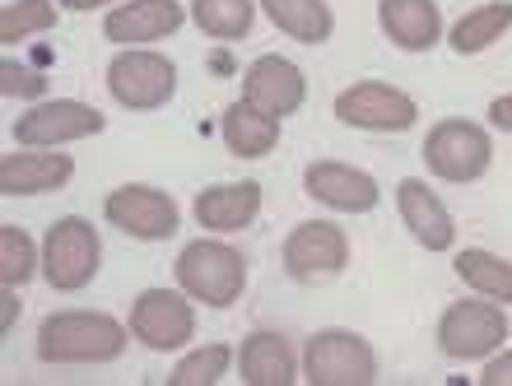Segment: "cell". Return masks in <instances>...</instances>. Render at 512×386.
<instances>
[{
    "label": "cell",
    "mask_w": 512,
    "mask_h": 386,
    "mask_svg": "<svg viewBox=\"0 0 512 386\" xmlns=\"http://www.w3.org/2000/svg\"><path fill=\"white\" fill-rule=\"evenodd\" d=\"M131 345V326H122L108 312H52L38 326V359L52 368H98V363H117Z\"/></svg>",
    "instance_id": "obj_1"
},
{
    "label": "cell",
    "mask_w": 512,
    "mask_h": 386,
    "mask_svg": "<svg viewBox=\"0 0 512 386\" xmlns=\"http://www.w3.org/2000/svg\"><path fill=\"white\" fill-rule=\"evenodd\" d=\"M177 289L191 303H205L224 312L247 293V256L219 238H196L177 252Z\"/></svg>",
    "instance_id": "obj_2"
},
{
    "label": "cell",
    "mask_w": 512,
    "mask_h": 386,
    "mask_svg": "<svg viewBox=\"0 0 512 386\" xmlns=\"http://www.w3.org/2000/svg\"><path fill=\"white\" fill-rule=\"evenodd\" d=\"M103 266V238L84 214H66L42 238V280L56 293H80L98 280Z\"/></svg>",
    "instance_id": "obj_3"
},
{
    "label": "cell",
    "mask_w": 512,
    "mask_h": 386,
    "mask_svg": "<svg viewBox=\"0 0 512 386\" xmlns=\"http://www.w3.org/2000/svg\"><path fill=\"white\" fill-rule=\"evenodd\" d=\"M424 163L438 182H452V187H466V182H480L494 163V140L480 121L466 117H447L438 121L429 135H424Z\"/></svg>",
    "instance_id": "obj_4"
},
{
    "label": "cell",
    "mask_w": 512,
    "mask_h": 386,
    "mask_svg": "<svg viewBox=\"0 0 512 386\" xmlns=\"http://www.w3.org/2000/svg\"><path fill=\"white\" fill-rule=\"evenodd\" d=\"M108 94L126 112H159L177 98V61L154 47H122L108 61Z\"/></svg>",
    "instance_id": "obj_5"
},
{
    "label": "cell",
    "mask_w": 512,
    "mask_h": 386,
    "mask_svg": "<svg viewBox=\"0 0 512 386\" xmlns=\"http://www.w3.org/2000/svg\"><path fill=\"white\" fill-rule=\"evenodd\" d=\"M303 377L312 386H373L378 382V354L364 335L326 326L303 345Z\"/></svg>",
    "instance_id": "obj_6"
},
{
    "label": "cell",
    "mask_w": 512,
    "mask_h": 386,
    "mask_svg": "<svg viewBox=\"0 0 512 386\" xmlns=\"http://www.w3.org/2000/svg\"><path fill=\"white\" fill-rule=\"evenodd\" d=\"M108 117L98 112L94 103H80V98H38L24 117L14 121V140L24 149H61L75 145V140H94L103 135Z\"/></svg>",
    "instance_id": "obj_7"
},
{
    "label": "cell",
    "mask_w": 512,
    "mask_h": 386,
    "mask_svg": "<svg viewBox=\"0 0 512 386\" xmlns=\"http://www.w3.org/2000/svg\"><path fill=\"white\" fill-rule=\"evenodd\" d=\"M508 312L503 303H452L438 317V349H443L447 359L457 363H475V359H489V354H499L503 340H508Z\"/></svg>",
    "instance_id": "obj_8"
},
{
    "label": "cell",
    "mask_w": 512,
    "mask_h": 386,
    "mask_svg": "<svg viewBox=\"0 0 512 386\" xmlns=\"http://www.w3.org/2000/svg\"><path fill=\"white\" fill-rule=\"evenodd\" d=\"M284 275L298 284H331L350 266V238L331 219H303L284 238Z\"/></svg>",
    "instance_id": "obj_9"
},
{
    "label": "cell",
    "mask_w": 512,
    "mask_h": 386,
    "mask_svg": "<svg viewBox=\"0 0 512 386\" xmlns=\"http://www.w3.org/2000/svg\"><path fill=\"white\" fill-rule=\"evenodd\" d=\"M331 112H336V121L354 126V131H373V135H401L419 121L415 98L382 80H359L350 89H340Z\"/></svg>",
    "instance_id": "obj_10"
},
{
    "label": "cell",
    "mask_w": 512,
    "mask_h": 386,
    "mask_svg": "<svg viewBox=\"0 0 512 386\" xmlns=\"http://www.w3.org/2000/svg\"><path fill=\"white\" fill-rule=\"evenodd\" d=\"M131 335L154 354H177L196 340V307L182 289H145L131 303Z\"/></svg>",
    "instance_id": "obj_11"
},
{
    "label": "cell",
    "mask_w": 512,
    "mask_h": 386,
    "mask_svg": "<svg viewBox=\"0 0 512 386\" xmlns=\"http://www.w3.org/2000/svg\"><path fill=\"white\" fill-rule=\"evenodd\" d=\"M103 219H108L112 228H122L126 238H140V242H163L182 228L177 200L159 187H145V182H126V187L108 191Z\"/></svg>",
    "instance_id": "obj_12"
},
{
    "label": "cell",
    "mask_w": 512,
    "mask_h": 386,
    "mask_svg": "<svg viewBox=\"0 0 512 386\" xmlns=\"http://www.w3.org/2000/svg\"><path fill=\"white\" fill-rule=\"evenodd\" d=\"M303 191H308L317 205L336 214H368L378 210V177L354 168V163H340V159H317L303 168Z\"/></svg>",
    "instance_id": "obj_13"
},
{
    "label": "cell",
    "mask_w": 512,
    "mask_h": 386,
    "mask_svg": "<svg viewBox=\"0 0 512 386\" xmlns=\"http://www.w3.org/2000/svg\"><path fill=\"white\" fill-rule=\"evenodd\" d=\"M182 24H187V10L177 0H126L108 10L103 38L117 47H149V42L173 38Z\"/></svg>",
    "instance_id": "obj_14"
},
{
    "label": "cell",
    "mask_w": 512,
    "mask_h": 386,
    "mask_svg": "<svg viewBox=\"0 0 512 386\" xmlns=\"http://www.w3.org/2000/svg\"><path fill=\"white\" fill-rule=\"evenodd\" d=\"M243 98H252L256 107H266L275 117H294L298 107L308 103V80L289 56H256L243 75Z\"/></svg>",
    "instance_id": "obj_15"
},
{
    "label": "cell",
    "mask_w": 512,
    "mask_h": 386,
    "mask_svg": "<svg viewBox=\"0 0 512 386\" xmlns=\"http://www.w3.org/2000/svg\"><path fill=\"white\" fill-rule=\"evenodd\" d=\"M396 210H401V224L410 228V238L424 247V252H447L457 242V224H452V210L443 205V196L419 182V177H405L396 187Z\"/></svg>",
    "instance_id": "obj_16"
},
{
    "label": "cell",
    "mask_w": 512,
    "mask_h": 386,
    "mask_svg": "<svg viewBox=\"0 0 512 386\" xmlns=\"http://www.w3.org/2000/svg\"><path fill=\"white\" fill-rule=\"evenodd\" d=\"M75 159L52 154V149H24V154H5L0 159V191L5 196H52L70 187Z\"/></svg>",
    "instance_id": "obj_17"
},
{
    "label": "cell",
    "mask_w": 512,
    "mask_h": 386,
    "mask_svg": "<svg viewBox=\"0 0 512 386\" xmlns=\"http://www.w3.org/2000/svg\"><path fill=\"white\" fill-rule=\"evenodd\" d=\"M261 200H266L261 182H219V187H205L191 210H196V224L210 233H243L256 224Z\"/></svg>",
    "instance_id": "obj_18"
},
{
    "label": "cell",
    "mask_w": 512,
    "mask_h": 386,
    "mask_svg": "<svg viewBox=\"0 0 512 386\" xmlns=\"http://www.w3.org/2000/svg\"><path fill=\"white\" fill-rule=\"evenodd\" d=\"M219 135H224L233 159H266L280 145V117L266 112V107H256L252 98H238V103L224 107Z\"/></svg>",
    "instance_id": "obj_19"
},
{
    "label": "cell",
    "mask_w": 512,
    "mask_h": 386,
    "mask_svg": "<svg viewBox=\"0 0 512 386\" xmlns=\"http://www.w3.org/2000/svg\"><path fill=\"white\" fill-rule=\"evenodd\" d=\"M378 24L401 52H429L443 42V14L433 0H378Z\"/></svg>",
    "instance_id": "obj_20"
},
{
    "label": "cell",
    "mask_w": 512,
    "mask_h": 386,
    "mask_svg": "<svg viewBox=\"0 0 512 386\" xmlns=\"http://www.w3.org/2000/svg\"><path fill=\"white\" fill-rule=\"evenodd\" d=\"M238 377L247 386H294L298 382L294 345L280 331H252L238 345Z\"/></svg>",
    "instance_id": "obj_21"
},
{
    "label": "cell",
    "mask_w": 512,
    "mask_h": 386,
    "mask_svg": "<svg viewBox=\"0 0 512 386\" xmlns=\"http://www.w3.org/2000/svg\"><path fill=\"white\" fill-rule=\"evenodd\" d=\"M266 19L280 28L284 38L303 42V47H322L336 33V10L326 0H256Z\"/></svg>",
    "instance_id": "obj_22"
},
{
    "label": "cell",
    "mask_w": 512,
    "mask_h": 386,
    "mask_svg": "<svg viewBox=\"0 0 512 386\" xmlns=\"http://www.w3.org/2000/svg\"><path fill=\"white\" fill-rule=\"evenodd\" d=\"M512 28V0H489L475 5L471 14H461L457 24L447 28V47L457 56H480Z\"/></svg>",
    "instance_id": "obj_23"
},
{
    "label": "cell",
    "mask_w": 512,
    "mask_h": 386,
    "mask_svg": "<svg viewBox=\"0 0 512 386\" xmlns=\"http://www.w3.org/2000/svg\"><path fill=\"white\" fill-rule=\"evenodd\" d=\"M457 280L489 303H512V261H503L499 252L485 247H466L457 252Z\"/></svg>",
    "instance_id": "obj_24"
},
{
    "label": "cell",
    "mask_w": 512,
    "mask_h": 386,
    "mask_svg": "<svg viewBox=\"0 0 512 386\" xmlns=\"http://www.w3.org/2000/svg\"><path fill=\"white\" fill-rule=\"evenodd\" d=\"M191 19L205 38L243 42L256 24V5L252 0H191Z\"/></svg>",
    "instance_id": "obj_25"
},
{
    "label": "cell",
    "mask_w": 512,
    "mask_h": 386,
    "mask_svg": "<svg viewBox=\"0 0 512 386\" xmlns=\"http://www.w3.org/2000/svg\"><path fill=\"white\" fill-rule=\"evenodd\" d=\"M33 275H42V247H33V238L19 224H5L0 228V284L19 289Z\"/></svg>",
    "instance_id": "obj_26"
},
{
    "label": "cell",
    "mask_w": 512,
    "mask_h": 386,
    "mask_svg": "<svg viewBox=\"0 0 512 386\" xmlns=\"http://www.w3.org/2000/svg\"><path fill=\"white\" fill-rule=\"evenodd\" d=\"M56 0H10L0 10V47L33 38V33H52L56 28Z\"/></svg>",
    "instance_id": "obj_27"
},
{
    "label": "cell",
    "mask_w": 512,
    "mask_h": 386,
    "mask_svg": "<svg viewBox=\"0 0 512 386\" xmlns=\"http://www.w3.org/2000/svg\"><path fill=\"white\" fill-rule=\"evenodd\" d=\"M238 359L229 345H201V349H191L187 359H177V368L163 382L168 386H215V382H224V373H229V363Z\"/></svg>",
    "instance_id": "obj_28"
},
{
    "label": "cell",
    "mask_w": 512,
    "mask_h": 386,
    "mask_svg": "<svg viewBox=\"0 0 512 386\" xmlns=\"http://www.w3.org/2000/svg\"><path fill=\"white\" fill-rule=\"evenodd\" d=\"M0 94L5 98H42L47 94V75L24 66V61H14V56H5V61H0Z\"/></svg>",
    "instance_id": "obj_29"
},
{
    "label": "cell",
    "mask_w": 512,
    "mask_h": 386,
    "mask_svg": "<svg viewBox=\"0 0 512 386\" xmlns=\"http://www.w3.org/2000/svg\"><path fill=\"white\" fill-rule=\"evenodd\" d=\"M485 386H512V349H499V354H489L485 373H480Z\"/></svg>",
    "instance_id": "obj_30"
},
{
    "label": "cell",
    "mask_w": 512,
    "mask_h": 386,
    "mask_svg": "<svg viewBox=\"0 0 512 386\" xmlns=\"http://www.w3.org/2000/svg\"><path fill=\"white\" fill-rule=\"evenodd\" d=\"M485 117H489V126H494V131H508V135H512V94H499V98H494Z\"/></svg>",
    "instance_id": "obj_31"
},
{
    "label": "cell",
    "mask_w": 512,
    "mask_h": 386,
    "mask_svg": "<svg viewBox=\"0 0 512 386\" xmlns=\"http://www.w3.org/2000/svg\"><path fill=\"white\" fill-rule=\"evenodd\" d=\"M14 321H19V293L5 289V293H0V335H10Z\"/></svg>",
    "instance_id": "obj_32"
},
{
    "label": "cell",
    "mask_w": 512,
    "mask_h": 386,
    "mask_svg": "<svg viewBox=\"0 0 512 386\" xmlns=\"http://www.w3.org/2000/svg\"><path fill=\"white\" fill-rule=\"evenodd\" d=\"M56 5H66L75 14H89V10H103V5H117V0H56Z\"/></svg>",
    "instance_id": "obj_33"
}]
</instances>
